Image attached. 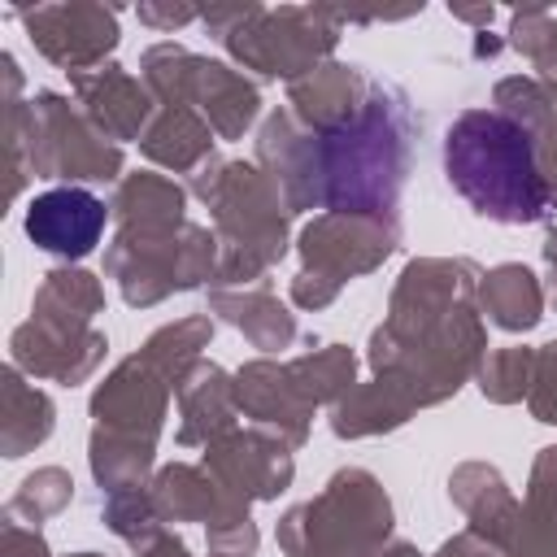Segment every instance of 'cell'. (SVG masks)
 <instances>
[{
    "label": "cell",
    "mask_w": 557,
    "mask_h": 557,
    "mask_svg": "<svg viewBox=\"0 0 557 557\" xmlns=\"http://www.w3.org/2000/svg\"><path fill=\"white\" fill-rule=\"evenodd\" d=\"M139 65H144V87L152 91L157 104H191L222 139H239L261 109V96L252 83H244V74L226 70L222 61L196 57L178 44L148 48Z\"/></svg>",
    "instance_id": "obj_5"
},
{
    "label": "cell",
    "mask_w": 557,
    "mask_h": 557,
    "mask_svg": "<svg viewBox=\"0 0 557 557\" xmlns=\"http://www.w3.org/2000/svg\"><path fill=\"white\" fill-rule=\"evenodd\" d=\"M117 222L122 226H144V231H161V226H183V191L161 178V174H131L122 178L117 196H113Z\"/></svg>",
    "instance_id": "obj_22"
},
{
    "label": "cell",
    "mask_w": 557,
    "mask_h": 557,
    "mask_svg": "<svg viewBox=\"0 0 557 557\" xmlns=\"http://www.w3.org/2000/svg\"><path fill=\"white\" fill-rule=\"evenodd\" d=\"M70 492H74V483H70L65 470H57V466L35 470V474L22 483V492L9 500V518L26 513V522H44L48 513H57V509L70 505Z\"/></svg>",
    "instance_id": "obj_28"
},
{
    "label": "cell",
    "mask_w": 557,
    "mask_h": 557,
    "mask_svg": "<svg viewBox=\"0 0 557 557\" xmlns=\"http://www.w3.org/2000/svg\"><path fill=\"white\" fill-rule=\"evenodd\" d=\"M235 405L261 422V431L278 435L287 448H296L309 431V418H313V405L300 396L296 379L287 366H274V361H248L235 379Z\"/></svg>",
    "instance_id": "obj_14"
},
{
    "label": "cell",
    "mask_w": 557,
    "mask_h": 557,
    "mask_svg": "<svg viewBox=\"0 0 557 557\" xmlns=\"http://www.w3.org/2000/svg\"><path fill=\"white\" fill-rule=\"evenodd\" d=\"M409 100L392 83H370L366 104L339 131L318 135L322 205L331 213L392 218L396 191L409 170Z\"/></svg>",
    "instance_id": "obj_1"
},
{
    "label": "cell",
    "mask_w": 557,
    "mask_h": 557,
    "mask_svg": "<svg viewBox=\"0 0 557 557\" xmlns=\"http://www.w3.org/2000/svg\"><path fill=\"white\" fill-rule=\"evenodd\" d=\"M379 557H422V553L409 548V544H396V548H387V553H379Z\"/></svg>",
    "instance_id": "obj_37"
},
{
    "label": "cell",
    "mask_w": 557,
    "mask_h": 557,
    "mask_svg": "<svg viewBox=\"0 0 557 557\" xmlns=\"http://www.w3.org/2000/svg\"><path fill=\"white\" fill-rule=\"evenodd\" d=\"M196 196L213 209L222 248L248 252L261 265L278 261L287 248V205L278 187L244 161H209L196 174Z\"/></svg>",
    "instance_id": "obj_6"
},
{
    "label": "cell",
    "mask_w": 557,
    "mask_h": 557,
    "mask_svg": "<svg viewBox=\"0 0 557 557\" xmlns=\"http://www.w3.org/2000/svg\"><path fill=\"white\" fill-rule=\"evenodd\" d=\"M22 148H30V174L44 178H78V183H104L122 170V152L87 122V113L70 109L65 96L39 91L26 109V135L9 126V157L22 161Z\"/></svg>",
    "instance_id": "obj_7"
},
{
    "label": "cell",
    "mask_w": 557,
    "mask_h": 557,
    "mask_svg": "<svg viewBox=\"0 0 557 557\" xmlns=\"http://www.w3.org/2000/svg\"><path fill=\"white\" fill-rule=\"evenodd\" d=\"M104 335L83 326V322H61V318H30L26 326L13 331V361L30 374H48L61 383L87 379L100 357H104Z\"/></svg>",
    "instance_id": "obj_11"
},
{
    "label": "cell",
    "mask_w": 557,
    "mask_h": 557,
    "mask_svg": "<svg viewBox=\"0 0 557 557\" xmlns=\"http://www.w3.org/2000/svg\"><path fill=\"white\" fill-rule=\"evenodd\" d=\"M292 379L300 387V396L309 405H322V400H344L352 392V352L344 344H326V348H313L305 357H296L292 366Z\"/></svg>",
    "instance_id": "obj_24"
},
{
    "label": "cell",
    "mask_w": 557,
    "mask_h": 557,
    "mask_svg": "<svg viewBox=\"0 0 557 557\" xmlns=\"http://www.w3.org/2000/svg\"><path fill=\"white\" fill-rule=\"evenodd\" d=\"M209 309L222 313L231 326H239V331H244L257 348H265V352L287 348L292 335H296V318H292L265 287H257V292H213V296H209Z\"/></svg>",
    "instance_id": "obj_20"
},
{
    "label": "cell",
    "mask_w": 557,
    "mask_h": 557,
    "mask_svg": "<svg viewBox=\"0 0 557 557\" xmlns=\"http://www.w3.org/2000/svg\"><path fill=\"white\" fill-rule=\"evenodd\" d=\"M78 104L87 113V122L104 135V139H144L148 122L157 117L152 109V91L131 78L122 65H100V70H83L70 74Z\"/></svg>",
    "instance_id": "obj_13"
},
{
    "label": "cell",
    "mask_w": 557,
    "mask_h": 557,
    "mask_svg": "<svg viewBox=\"0 0 557 557\" xmlns=\"http://www.w3.org/2000/svg\"><path fill=\"white\" fill-rule=\"evenodd\" d=\"M178 413H183V426H178V444H213L222 440L231 426V413H235V383L226 379V370H218L213 361H196L178 387Z\"/></svg>",
    "instance_id": "obj_16"
},
{
    "label": "cell",
    "mask_w": 557,
    "mask_h": 557,
    "mask_svg": "<svg viewBox=\"0 0 557 557\" xmlns=\"http://www.w3.org/2000/svg\"><path fill=\"white\" fill-rule=\"evenodd\" d=\"M139 557H191V553H187L174 535H157L152 544H144V548H139Z\"/></svg>",
    "instance_id": "obj_35"
},
{
    "label": "cell",
    "mask_w": 557,
    "mask_h": 557,
    "mask_svg": "<svg viewBox=\"0 0 557 557\" xmlns=\"http://www.w3.org/2000/svg\"><path fill=\"white\" fill-rule=\"evenodd\" d=\"M418 405L409 400L405 387H396L392 379H374L366 387H352L339 405H335V435L344 440H361V435H379V431H392L400 426Z\"/></svg>",
    "instance_id": "obj_19"
},
{
    "label": "cell",
    "mask_w": 557,
    "mask_h": 557,
    "mask_svg": "<svg viewBox=\"0 0 557 557\" xmlns=\"http://www.w3.org/2000/svg\"><path fill=\"white\" fill-rule=\"evenodd\" d=\"M209 144H213V126L191 104H161L139 139V148L170 170H191L209 161Z\"/></svg>",
    "instance_id": "obj_18"
},
{
    "label": "cell",
    "mask_w": 557,
    "mask_h": 557,
    "mask_svg": "<svg viewBox=\"0 0 557 557\" xmlns=\"http://www.w3.org/2000/svg\"><path fill=\"white\" fill-rule=\"evenodd\" d=\"M522 513L557 527V448H544L535 470H531V487H527V505Z\"/></svg>",
    "instance_id": "obj_29"
},
{
    "label": "cell",
    "mask_w": 557,
    "mask_h": 557,
    "mask_svg": "<svg viewBox=\"0 0 557 557\" xmlns=\"http://www.w3.org/2000/svg\"><path fill=\"white\" fill-rule=\"evenodd\" d=\"M74 557H100V553H74Z\"/></svg>",
    "instance_id": "obj_40"
},
{
    "label": "cell",
    "mask_w": 557,
    "mask_h": 557,
    "mask_svg": "<svg viewBox=\"0 0 557 557\" xmlns=\"http://www.w3.org/2000/svg\"><path fill=\"white\" fill-rule=\"evenodd\" d=\"M370 83L374 78H366L357 65L322 61L305 78L287 83V100H292V113L300 117L305 131L326 135V131H339L348 117H357V109L370 96Z\"/></svg>",
    "instance_id": "obj_15"
},
{
    "label": "cell",
    "mask_w": 557,
    "mask_h": 557,
    "mask_svg": "<svg viewBox=\"0 0 557 557\" xmlns=\"http://www.w3.org/2000/svg\"><path fill=\"white\" fill-rule=\"evenodd\" d=\"M205 470L239 505L270 500L292 483V448L270 431H226L209 444Z\"/></svg>",
    "instance_id": "obj_10"
},
{
    "label": "cell",
    "mask_w": 557,
    "mask_h": 557,
    "mask_svg": "<svg viewBox=\"0 0 557 557\" xmlns=\"http://www.w3.org/2000/svg\"><path fill=\"white\" fill-rule=\"evenodd\" d=\"M52 405L44 392L26 387L17 370H4V457H22L30 444L48 440Z\"/></svg>",
    "instance_id": "obj_23"
},
{
    "label": "cell",
    "mask_w": 557,
    "mask_h": 557,
    "mask_svg": "<svg viewBox=\"0 0 557 557\" xmlns=\"http://www.w3.org/2000/svg\"><path fill=\"white\" fill-rule=\"evenodd\" d=\"M509 35H513V48L540 70V78L557 83V9H544V4L513 9Z\"/></svg>",
    "instance_id": "obj_26"
},
{
    "label": "cell",
    "mask_w": 557,
    "mask_h": 557,
    "mask_svg": "<svg viewBox=\"0 0 557 557\" xmlns=\"http://www.w3.org/2000/svg\"><path fill=\"white\" fill-rule=\"evenodd\" d=\"M544 257H548V265H557V231H548V244H544Z\"/></svg>",
    "instance_id": "obj_38"
},
{
    "label": "cell",
    "mask_w": 557,
    "mask_h": 557,
    "mask_svg": "<svg viewBox=\"0 0 557 557\" xmlns=\"http://www.w3.org/2000/svg\"><path fill=\"white\" fill-rule=\"evenodd\" d=\"M200 9H187V4H174V9H161V4H139V22L157 26V30H174V26H187L196 22Z\"/></svg>",
    "instance_id": "obj_32"
},
{
    "label": "cell",
    "mask_w": 557,
    "mask_h": 557,
    "mask_svg": "<svg viewBox=\"0 0 557 557\" xmlns=\"http://www.w3.org/2000/svg\"><path fill=\"white\" fill-rule=\"evenodd\" d=\"M527 400H531V413H535L540 422H557V339L535 352V370H531V392H527Z\"/></svg>",
    "instance_id": "obj_30"
},
{
    "label": "cell",
    "mask_w": 557,
    "mask_h": 557,
    "mask_svg": "<svg viewBox=\"0 0 557 557\" xmlns=\"http://www.w3.org/2000/svg\"><path fill=\"white\" fill-rule=\"evenodd\" d=\"M200 22L226 44V52L265 74V78H305L326 61L339 39L335 9H261V4H231V9H200Z\"/></svg>",
    "instance_id": "obj_3"
},
{
    "label": "cell",
    "mask_w": 557,
    "mask_h": 557,
    "mask_svg": "<svg viewBox=\"0 0 557 557\" xmlns=\"http://www.w3.org/2000/svg\"><path fill=\"white\" fill-rule=\"evenodd\" d=\"M396 248V218L379 213H326L313 218L300 235L305 270L292 283L296 305L322 309L335 300V292L352 278L374 270Z\"/></svg>",
    "instance_id": "obj_8"
},
{
    "label": "cell",
    "mask_w": 557,
    "mask_h": 557,
    "mask_svg": "<svg viewBox=\"0 0 557 557\" xmlns=\"http://www.w3.org/2000/svg\"><path fill=\"white\" fill-rule=\"evenodd\" d=\"M4 557H48L44 540L35 531H22L13 518L4 522Z\"/></svg>",
    "instance_id": "obj_33"
},
{
    "label": "cell",
    "mask_w": 557,
    "mask_h": 557,
    "mask_svg": "<svg viewBox=\"0 0 557 557\" xmlns=\"http://www.w3.org/2000/svg\"><path fill=\"white\" fill-rule=\"evenodd\" d=\"M104 296H100V283L87 274V270H52L35 296V313L39 318H61V322H91V313H100Z\"/></svg>",
    "instance_id": "obj_25"
},
{
    "label": "cell",
    "mask_w": 557,
    "mask_h": 557,
    "mask_svg": "<svg viewBox=\"0 0 557 557\" xmlns=\"http://www.w3.org/2000/svg\"><path fill=\"white\" fill-rule=\"evenodd\" d=\"M435 557H496V548L483 540V535H474V531H461L457 540H448Z\"/></svg>",
    "instance_id": "obj_34"
},
{
    "label": "cell",
    "mask_w": 557,
    "mask_h": 557,
    "mask_svg": "<svg viewBox=\"0 0 557 557\" xmlns=\"http://www.w3.org/2000/svg\"><path fill=\"white\" fill-rule=\"evenodd\" d=\"M448 492H453V500L466 509L470 531L483 535L492 548H500L505 535H509V527L518 522V509H522V505L509 496L505 479H500L492 466L470 461V466H461V470L448 479Z\"/></svg>",
    "instance_id": "obj_17"
},
{
    "label": "cell",
    "mask_w": 557,
    "mask_h": 557,
    "mask_svg": "<svg viewBox=\"0 0 557 557\" xmlns=\"http://www.w3.org/2000/svg\"><path fill=\"white\" fill-rule=\"evenodd\" d=\"M448 13H453V17H461V22H474V26H487V22H492V4H483V9H461V4H448Z\"/></svg>",
    "instance_id": "obj_36"
},
{
    "label": "cell",
    "mask_w": 557,
    "mask_h": 557,
    "mask_svg": "<svg viewBox=\"0 0 557 557\" xmlns=\"http://www.w3.org/2000/svg\"><path fill=\"white\" fill-rule=\"evenodd\" d=\"M444 174L492 222H540L553 205L535 139L500 109H466L448 126Z\"/></svg>",
    "instance_id": "obj_2"
},
{
    "label": "cell",
    "mask_w": 557,
    "mask_h": 557,
    "mask_svg": "<svg viewBox=\"0 0 557 557\" xmlns=\"http://www.w3.org/2000/svg\"><path fill=\"white\" fill-rule=\"evenodd\" d=\"M553 270V283H548V292H553V305H557V265H548Z\"/></svg>",
    "instance_id": "obj_39"
},
{
    "label": "cell",
    "mask_w": 557,
    "mask_h": 557,
    "mask_svg": "<svg viewBox=\"0 0 557 557\" xmlns=\"http://www.w3.org/2000/svg\"><path fill=\"white\" fill-rule=\"evenodd\" d=\"M479 300L487 309V318L505 331H531L544 313V292L535 283V274L527 265H496L479 278Z\"/></svg>",
    "instance_id": "obj_21"
},
{
    "label": "cell",
    "mask_w": 557,
    "mask_h": 557,
    "mask_svg": "<svg viewBox=\"0 0 557 557\" xmlns=\"http://www.w3.org/2000/svg\"><path fill=\"white\" fill-rule=\"evenodd\" d=\"M392 531V505L374 474L339 470L322 496L296 505L278 522V544L292 557H379Z\"/></svg>",
    "instance_id": "obj_4"
},
{
    "label": "cell",
    "mask_w": 557,
    "mask_h": 557,
    "mask_svg": "<svg viewBox=\"0 0 557 557\" xmlns=\"http://www.w3.org/2000/svg\"><path fill=\"white\" fill-rule=\"evenodd\" d=\"M252 548H257V527L248 518L209 527V557H252Z\"/></svg>",
    "instance_id": "obj_31"
},
{
    "label": "cell",
    "mask_w": 557,
    "mask_h": 557,
    "mask_svg": "<svg viewBox=\"0 0 557 557\" xmlns=\"http://www.w3.org/2000/svg\"><path fill=\"white\" fill-rule=\"evenodd\" d=\"M17 17L26 22L30 44L70 74L100 70L104 52L117 48V13L104 4H39Z\"/></svg>",
    "instance_id": "obj_9"
},
{
    "label": "cell",
    "mask_w": 557,
    "mask_h": 557,
    "mask_svg": "<svg viewBox=\"0 0 557 557\" xmlns=\"http://www.w3.org/2000/svg\"><path fill=\"white\" fill-rule=\"evenodd\" d=\"M104 218H109V205L100 196H91L87 187L70 183V187L39 191L26 205V235L35 239V248L78 261L100 244Z\"/></svg>",
    "instance_id": "obj_12"
},
{
    "label": "cell",
    "mask_w": 557,
    "mask_h": 557,
    "mask_svg": "<svg viewBox=\"0 0 557 557\" xmlns=\"http://www.w3.org/2000/svg\"><path fill=\"white\" fill-rule=\"evenodd\" d=\"M531 370H535V352L531 348H496L479 366V387H483L487 400L513 405V400H522L531 392Z\"/></svg>",
    "instance_id": "obj_27"
}]
</instances>
